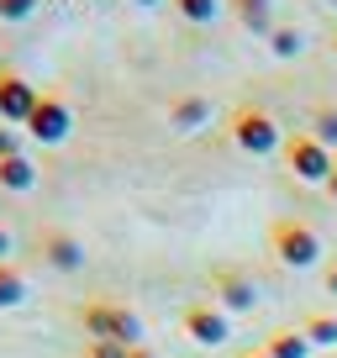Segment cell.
Listing matches in <instances>:
<instances>
[{
    "instance_id": "obj_1",
    "label": "cell",
    "mask_w": 337,
    "mask_h": 358,
    "mask_svg": "<svg viewBox=\"0 0 337 358\" xmlns=\"http://www.w3.org/2000/svg\"><path fill=\"white\" fill-rule=\"evenodd\" d=\"M269 248H274V258H280L285 268H316V258H322L316 227L295 222V216H280V222L269 227Z\"/></svg>"
},
{
    "instance_id": "obj_2",
    "label": "cell",
    "mask_w": 337,
    "mask_h": 358,
    "mask_svg": "<svg viewBox=\"0 0 337 358\" xmlns=\"http://www.w3.org/2000/svg\"><path fill=\"white\" fill-rule=\"evenodd\" d=\"M85 327H90V337H106V343L143 348V316H137L132 306H116V301H90V306H85Z\"/></svg>"
},
{
    "instance_id": "obj_3",
    "label": "cell",
    "mask_w": 337,
    "mask_h": 358,
    "mask_svg": "<svg viewBox=\"0 0 337 358\" xmlns=\"http://www.w3.org/2000/svg\"><path fill=\"white\" fill-rule=\"evenodd\" d=\"M285 164H290V174L301 179V185H332L337 153H327V148L306 132V137H290V143H285Z\"/></svg>"
},
{
    "instance_id": "obj_4",
    "label": "cell",
    "mask_w": 337,
    "mask_h": 358,
    "mask_svg": "<svg viewBox=\"0 0 337 358\" xmlns=\"http://www.w3.org/2000/svg\"><path fill=\"white\" fill-rule=\"evenodd\" d=\"M232 143L243 148V153L264 158L280 148V122H274L269 111H259V106H243V111H232Z\"/></svg>"
},
{
    "instance_id": "obj_5",
    "label": "cell",
    "mask_w": 337,
    "mask_h": 358,
    "mask_svg": "<svg viewBox=\"0 0 337 358\" xmlns=\"http://www.w3.org/2000/svg\"><path fill=\"white\" fill-rule=\"evenodd\" d=\"M69 132H74V111L64 106V95H43L32 122H27V137L43 148H58V143H69Z\"/></svg>"
},
{
    "instance_id": "obj_6",
    "label": "cell",
    "mask_w": 337,
    "mask_h": 358,
    "mask_svg": "<svg viewBox=\"0 0 337 358\" xmlns=\"http://www.w3.org/2000/svg\"><path fill=\"white\" fill-rule=\"evenodd\" d=\"M37 101H43V95H37L16 69H0V122H6V127H22V132H27Z\"/></svg>"
},
{
    "instance_id": "obj_7",
    "label": "cell",
    "mask_w": 337,
    "mask_h": 358,
    "mask_svg": "<svg viewBox=\"0 0 337 358\" xmlns=\"http://www.w3.org/2000/svg\"><path fill=\"white\" fill-rule=\"evenodd\" d=\"M180 327H185V332H190L201 348H222L227 337H232V316H227L222 306H211V301H195V306H185Z\"/></svg>"
},
{
    "instance_id": "obj_8",
    "label": "cell",
    "mask_w": 337,
    "mask_h": 358,
    "mask_svg": "<svg viewBox=\"0 0 337 358\" xmlns=\"http://www.w3.org/2000/svg\"><path fill=\"white\" fill-rule=\"evenodd\" d=\"M216 301H222V311L243 316V311H253V306H259V290H253V280H248V274L222 268V274H216Z\"/></svg>"
},
{
    "instance_id": "obj_9",
    "label": "cell",
    "mask_w": 337,
    "mask_h": 358,
    "mask_svg": "<svg viewBox=\"0 0 337 358\" xmlns=\"http://www.w3.org/2000/svg\"><path fill=\"white\" fill-rule=\"evenodd\" d=\"M43 253H48L53 268H79V264H85V248H79V237H69V232H48Z\"/></svg>"
},
{
    "instance_id": "obj_10",
    "label": "cell",
    "mask_w": 337,
    "mask_h": 358,
    "mask_svg": "<svg viewBox=\"0 0 337 358\" xmlns=\"http://www.w3.org/2000/svg\"><path fill=\"white\" fill-rule=\"evenodd\" d=\"M206 116H211V101H201V95H190V101H174V106H168V127H174V132H195Z\"/></svg>"
},
{
    "instance_id": "obj_11",
    "label": "cell",
    "mask_w": 337,
    "mask_h": 358,
    "mask_svg": "<svg viewBox=\"0 0 337 358\" xmlns=\"http://www.w3.org/2000/svg\"><path fill=\"white\" fill-rule=\"evenodd\" d=\"M269 6H274V0H232L237 22H243L248 32H264V37L274 32V16H269Z\"/></svg>"
},
{
    "instance_id": "obj_12",
    "label": "cell",
    "mask_w": 337,
    "mask_h": 358,
    "mask_svg": "<svg viewBox=\"0 0 337 358\" xmlns=\"http://www.w3.org/2000/svg\"><path fill=\"white\" fill-rule=\"evenodd\" d=\"M0 185H6V190H32V185H37V169H32V158H27V153H16V158H0Z\"/></svg>"
},
{
    "instance_id": "obj_13",
    "label": "cell",
    "mask_w": 337,
    "mask_h": 358,
    "mask_svg": "<svg viewBox=\"0 0 337 358\" xmlns=\"http://www.w3.org/2000/svg\"><path fill=\"white\" fill-rule=\"evenodd\" d=\"M301 332H306V343H311V348H337V316L332 311H311Z\"/></svg>"
},
{
    "instance_id": "obj_14",
    "label": "cell",
    "mask_w": 337,
    "mask_h": 358,
    "mask_svg": "<svg viewBox=\"0 0 337 358\" xmlns=\"http://www.w3.org/2000/svg\"><path fill=\"white\" fill-rule=\"evenodd\" d=\"M264 353L269 358H311V343H306V332H290V327H285V332H274L269 343H264Z\"/></svg>"
},
{
    "instance_id": "obj_15",
    "label": "cell",
    "mask_w": 337,
    "mask_h": 358,
    "mask_svg": "<svg viewBox=\"0 0 337 358\" xmlns=\"http://www.w3.org/2000/svg\"><path fill=\"white\" fill-rule=\"evenodd\" d=\"M269 48H274V58H301V48H306V32H301V27H290V22H274V32H269Z\"/></svg>"
},
{
    "instance_id": "obj_16",
    "label": "cell",
    "mask_w": 337,
    "mask_h": 358,
    "mask_svg": "<svg viewBox=\"0 0 337 358\" xmlns=\"http://www.w3.org/2000/svg\"><path fill=\"white\" fill-rule=\"evenodd\" d=\"M311 137L327 148V153H337V106H316L311 111Z\"/></svg>"
},
{
    "instance_id": "obj_17",
    "label": "cell",
    "mask_w": 337,
    "mask_h": 358,
    "mask_svg": "<svg viewBox=\"0 0 337 358\" xmlns=\"http://www.w3.org/2000/svg\"><path fill=\"white\" fill-rule=\"evenodd\" d=\"M22 295H27V280L16 274L11 264H0V311H11V306H22Z\"/></svg>"
},
{
    "instance_id": "obj_18",
    "label": "cell",
    "mask_w": 337,
    "mask_h": 358,
    "mask_svg": "<svg viewBox=\"0 0 337 358\" xmlns=\"http://www.w3.org/2000/svg\"><path fill=\"white\" fill-rule=\"evenodd\" d=\"M174 11H180L185 22L206 27V22H216V16H222V0H174Z\"/></svg>"
},
{
    "instance_id": "obj_19",
    "label": "cell",
    "mask_w": 337,
    "mask_h": 358,
    "mask_svg": "<svg viewBox=\"0 0 337 358\" xmlns=\"http://www.w3.org/2000/svg\"><path fill=\"white\" fill-rule=\"evenodd\" d=\"M37 11V0H0V22H27Z\"/></svg>"
},
{
    "instance_id": "obj_20",
    "label": "cell",
    "mask_w": 337,
    "mask_h": 358,
    "mask_svg": "<svg viewBox=\"0 0 337 358\" xmlns=\"http://www.w3.org/2000/svg\"><path fill=\"white\" fill-rule=\"evenodd\" d=\"M132 348H122V343H106V337H90V348H85V358H127Z\"/></svg>"
},
{
    "instance_id": "obj_21",
    "label": "cell",
    "mask_w": 337,
    "mask_h": 358,
    "mask_svg": "<svg viewBox=\"0 0 337 358\" xmlns=\"http://www.w3.org/2000/svg\"><path fill=\"white\" fill-rule=\"evenodd\" d=\"M16 153H22V132L0 122V158H16Z\"/></svg>"
},
{
    "instance_id": "obj_22",
    "label": "cell",
    "mask_w": 337,
    "mask_h": 358,
    "mask_svg": "<svg viewBox=\"0 0 337 358\" xmlns=\"http://www.w3.org/2000/svg\"><path fill=\"white\" fill-rule=\"evenodd\" d=\"M6 253H11V232L0 227V264H6Z\"/></svg>"
},
{
    "instance_id": "obj_23",
    "label": "cell",
    "mask_w": 337,
    "mask_h": 358,
    "mask_svg": "<svg viewBox=\"0 0 337 358\" xmlns=\"http://www.w3.org/2000/svg\"><path fill=\"white\" fill-rule=\"evenodd\" d=\"M327 295H337V264L327 268Z\"/></svg>"
},
{
    "instance_id": "obj_24",
    "label": "cell",
    "mask_w": 337,
    "mask_h": 358,
    "mask_svg": "<svg viewBox=\"0 0 337 358\" xmlns=\"http://www.w3.org/2000/svg\"><path fill=\"white\" fill-rule=\"evenodd\" d=\"M127 358H158V353H153V348H132Z\"/></svg>"
},
{
    "instance_id": "obj_25",
    "label": "cell",
    "mask_w": 337,
    "mask_h": 358,
    "mask_svg": "<svg viewBox=\"0 0 337 358\" xmlns=\"http://www.w3.org/2000/svg\"><path fill=\"white\" fill-rule=\"evenodd\" d=\"M327 190H332V195H337V169H332V185H327Z\"/></svg>"
},
{
    "instance_id": "obj_26",
    "label": "cell",
    "mask_w": 337,
    "mask_h": 358,
    "mask_svg": "<svg viewBox=\"0 0 337 358\" xmlns=\"http://www.w3.org/2000/svg\"><path fill=\"white\" fill-rule=\"evenodd\" d=\"M243 358H269V353H264V348H259V353H243Z\"/></svg>"
},
{
    "instance_id": "obj_27",
    "label": "cell",
    "mask_w": 337,
    "mask_h": 358,
    "mask_svg": "<svg viewBox=\"0 0 337 358\" xmlns=\"http://www.w3.org/2000/svg\"><path fill=\"white\" fill-rule=\"evenodd\" d=\"M132 6H158V0H132Z\"/></svg>"
},
{
    "instance_id": "obj_28",
    "label": "cell",
    "mask_w": 337,
    "mask_h": 358,
    "mask_svg": "<svg viewBox=\"0 0 337 358\" xmlns=\"http://www.w3.org/2000/svg\"><path fill=\"white\" fill-rule=\"evenodd\" d=\"M332 43H337V37H332Z\"/></svg>"
},
{
    "instance_id": "obj_29",
    "label": "cell",
    "mask_w": 337,
    "mask_h": 358,
    "mask_svg": "<svg viewBox=\"0 0 337 358\" xmlns=\"http://www.w3.org/2000/svg\"><path fill=\"white\" fill-rule=\"evenodd\" d=\"M332 6H337V0H332Z\"/></svg>"
}]
</instances>
